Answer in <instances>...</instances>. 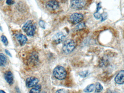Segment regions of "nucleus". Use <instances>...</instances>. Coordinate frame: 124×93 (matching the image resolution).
<instances>
[{
  "label": "nucleus",
  "mask_w": 124,
  "mask_h": 93,
  "mask_svg": "<svg viewBox=\"0 0 124 93\" xmlns=\"http://www.w3.org/2000/svg\"><path fill=\"white\" fill-rule=\"evenodd\" d=\"M6 3L8 5H11L14 3V1L13 0H6Z\"/></svg>",
  "instance_id": "23"
},
{
  "label": "nucleus",
  "mask_w": 124,
  "mask_h": 93,
  "mask_svg": "<svg viewBox=\"0 0 124 93\" xmlns=\"http://www.w3.org/2000/svg\"><path fill=\"white\" fill-rule=\"evenodd\" d=\"M5 52L8 55L10 56V57H12L11 54L10 53V52H9V51H8V50H5Z\"/></svg>",
  "instance_id": "24"
},
{
  "label": "nucleus",
  "mask_w": 124,
  "mask_h": 93,
  "mask_svg": "<svg viewBox=\"0 0 124 93\" xmlns=\"http://www.w3.org/2000/svg\"><path fill=\"white\" fill-rule=\"evenodd\" d=\"M1 41L5 46H7L8 44V41L6 37L4 35H2L1 37Z\"/></svg>",
  "instance_id": "16"
},
{
  "label": "nucleus",
  "mask_w": 124,
  "mask_h": 93,
  "mask_svg": "<svg viewBox=\"0 0 124 93\" xmlns=\"http://www.w3.org/2000/svg\"><path fill=\"white\" fill-rule=\"evenodd\" d=\"M94 15L95 17L97 19H100L101 17V15L98 13V12H97L94 14Z\"/></svg>",
  "instance_id": "20"
},
{
  "label": "nucleus",
  "mask_w": 124,
  "mask_h": 93,
  "mask_svg": "<svg viewBox=\"0 0 124 93\" xmlns=\"http://www.w3.org/2000/svg\"><path fill=\"white\" fill-rule=\"evenodd\" d=\"M22 30L28 36H32L35 33L36 26L32 20H28L23 25Z\"/></svg>",
  "instance_id": "1"
},
{
  "label": "nucleus",
  "mask_w": 124,
  "mask_h": 93,
  "mask_svg": "<svg viewBox=\"0 0 124 93\" xmlns=\"http://www.w3.org/2000/svg\"><path fill=\"white\" fill-rule=\"evenodd\" d=\"M76 47V43L73 40L69 39L65 42L62 48L64 53L68 54L70 53L74 50Z\"/></svg>",
  "instance_id": "3"
},
{
  "label": "nucleus",
  "mask_w": 124,
  "mask_h": 93,
  "mask_svg": "<svg viewBox=\"0 0 124 93\" xmlns=\"http://www.w3.org/2000/svg\"><path fill=\"white\" fill-rule=\"evenodd\" d=\"M16 38L21 46L24 45L27 41V37L22 34H17L16 35Z\"/></svg>",
  "instance_id": "11"
},
{
  "label": "nucleus",
  "mask_w": 124,
  "mask_h": 93,
  "mask_svg": "<svg viewBox=\"0 0 124 93\" xmlns=\"http://www.w3.org/2000/svg\"><path fill=\"white\" fill-rule=\"evenodd\" d=\"M46 8L50 10H54L57 9L59 4L58 1L55 0H52L47 2L46 4Z\"/></svg>",
  "instance_id": "8"
},
{
  "label": "nucleus",
  "mask_w": 124,
  "mask_h": 93,
  "mask_svg": "<svg viewBox=\"0 0 124 93\" xmlns=\"http://www.w3.org/2000/svg\"><path fill=\"white\" fill-rule=\"evenodd\" d=\"M101 6L100 3H99L98 4L97 7V12H98V11L101 8Z\"/></svg>",
  "instance_id": "25"
},
{
  "label": "nucleus",
  "mask_w": 124,
  "mask_h": 93,
  "mask_svg": "<svg viewBox=\"0 0 124 93\" xmlns=\"http://www.w3.org/2000/svg\"><path fill=\"white\" fill-rule=\"evenodd\" d=\"M39 24L40 26L42 28L45 29V28H46V25H45V23L44 21H43V20H40V21H39Z\"/></svg>",
  "instance_id": "18"
},
{
  "label": "nucleus",
  "mask_w": 124,
  "mask_h": 93,
  "mask_svg": "<svg viewBox=\"0 0 124 93\" xmlns=\"http://www.w3.org/2000/svg\"><path fill=\"white\" fill-rule=\"evenodd\" d=\"M7 58L6 56L2 53H0V66H4L6 64Z\"/></svg>",
  "instance_id": "12"
},
{
  "label": "nucleus",
  "mask_w": 124,
  "mask_h": 93,
  "mask_svg": "<svg viewBox=\"0 0 124 93\" xmlns=\"http://www.w3.org/2000/svg\"><path fill=\"white\" fill-rule=\"evenodd\" d=\"M107 93H116V92L114 91H113L110 90H108L107 92Z\"/></svg>",
  "instance_id": "26"
},
{
  "label": "nucleus",
  "mask_w": 124,
  "mask_h": 93,
  "mask_svg": "<svg viewBox=\"0 0 124 93\" xmlns=\"http://www.w3.org/2000/svg\"><path fill=\"white\" fill-rule=\"evenodd\" d=\"M4 78L7 82L9 85H12L14 82V76L11 72L8 71L6 72L4 74Z\"/></svg>",
  "instance_id": "10"
},
{
  "label": "nucleus",
  "mask_w": 124,
  "mask_h": 93,
  "mask_svg": "<svg viewBox=\"0 0 124 93\" xmlns=\"http://www.w3.org/2000/svg\"><path fill=\"white\" fill-rule=\"evenodd\" d=\"M38 82V78L34 77H30L26 80V86L28 88L33 87L37 85Z\"/></svg>",
  "instance_id": "7"
},
{
  "label": "nucleus",
  "mask_w": 124,
  "mask_h": 93,
  "mask_svg": "<svg viewBox=\"0 0 124 93\" xmlns=\"http://www.w3.org/2000/svg\"><path fill=\"white\" fill-rule=\"evenodd\" d=\"M84 17V16L82 14L74 13L70 16L69 20L72 24H76L81 22L83 20Z\"/></svg>",
  "instance_id": "4"
},
{
  "label": "nucleus",
  "mask_w": 124,
  "mask_h": 93,
  "mask_svg": "<svg viewBox=\"0 0 124 93\" xmlns=\"http://www.w3.org/2000/svg\"><path fill=\"white\" fill-rule=\"evenodd\" d=\"M95 88V85L94 84H91L88 85L84 90V91L86 93H91L94 90Z\"/></svg>",
  "instance_id": "14"
},
{
  "label": "nucleus",
  "mask_w": 124,
  "mask_h": 93,
  "mask_svg": "<svg viewBox=\"0 0 124 93\" xmlns=\"http://www.w3.org/2000/svg\"><path fill=\"white\" fill-rule=\"evenodd\" d=\"M85 26L84 23H81V24H79L77 26L76 29L77 30H81V29L84 28Z\"/></svg>",
  "instance_id": "17"
},
{
  "label": "nucleus",
  "mask_w": 124,
  "mask_h": 93,
  "mask_svg": "<svg viewBox=\"0 0 124 93\" xmlns=\"http://www.w3.org/2000/svg\"><path fill=\"white\" fill-rule=\"evenodd\" d=\"M66 36V34L63 32H59L53 36L52 41L56 44H59L65 41Z\"/></svg>",
  "instance_id": "5"
},
{
  "label": "nucleus",
  "mask_w": 124,
  "mask_h": 93,
  "mask_svg": "<svg viewBox=\"0 0 124 93\" xmlns=\"http://www.w3.org/2000/svg\"><path fill=\"white\" fill-rule=\"evenodd\" d=\"M1 27L0 26V30H1Z\"/></svg>",
  "instance_id": "28"
},
{
  "label": "nucleus",
  "mask_w": 124,
  "mask_h": 93,
  "mask_svg": "<svg viewBox=\"0 0 124 93\" xmlns=\"http://www.w3.org/2000/svg\"></svg>",
  "instance_id": "29"
},
{
  "label": "nucleus",
  "mask_w": 124,
  "mask_h": 93,
  "mask_svg": "<svg viewBox=\"0 0 124 93\" xmlns=\"http://www.w3.org/2000/svg\"><path fill=\"white\" fill-rule=\"evenodd\" d=\"M87 74H88V72H87V71L82 72V73H80V76L82 77H85L86 76Z\"/></svg>",
  "instance_id": "22"
},
{
  "label": "nucleus",
  "mask_w": 124,
  "mask_h": 93,
  "mask_svg": "<svg viewBox=\"0 0 124 93\" xmlns=\"http://www.w3.org/2000/svg\"><path fill=\"white\" fill-rule=\"evenodd\" d=\"M95 93H99L102 90L103 87L100 83L97 82L95 85Z\"/></svg>",
  "instance_id": "15"
},
{
  "label": "nucleus",
  "mask_w": 124,
  "mask_h": 93,
  "mask_svg": "<svg viewBox=\"0 0 124 93\" xmlns=\"http://www.w3.org/2000/svg\"><path fill=\"white\" fill-rule=\"evenodd\" d=\"M86 3V0H73L71 2V7L74 9H78L84 7Z\"/></svg>",
  "instance_id": "6"
},
{
  "label": "nucleus",
  "mask_w": 124,
  "mask_h": 93,
  "mask_svg": "<svg viewBox=\"0 0 124 93\" xmlns=\"http://www.w3.org/2000/svg\"><path fill=\"white\" fill-rule=\"evenodd\" d=\"M41 89V85H36L31 90L30 93H40Z\"/></svg>",
  "instance_id": "13"
},
{
  "label": "nucleus",
  "mask_w": 124,
  "mask_h": 93,
  "mask_svg": "<svg viewBox=\"0 0 124 93\" xmlns=\"http://www.w3.org/2000/svg\"><path fill=\"white\" fill-rule=\"evenodd\" d=\"M115 82L119 85L124 84V71L122 70L119 72L115 78Z\"/></svg>",
  "instance_id": "9"
},
{
  "label": "nucleus",
  "mask_w": 124,
  "mask_h": 93,
  "mask_svg": "<svg viewBox=\"0 0 124 93\" xmlns=\"http://www.w3.org/2000/svg\"><path fill=\"white\" fill-rule=\"evenodd\" d=\"M107 13H103V14H102V15H101V17L102 18V20H101V21L102 22V21H104V20H105L106 19V18H107Z\"/></svg>",
  "instance_id": "19"
},
{
  "label": "nucleus",
  "mask_w": 124,
  "mask_h": 93,
  "mask_svg": "<svg viewBox=\"0 0 124 93\" xmlns=\"http://www.w3.org/2000/svg\"><path fill=\"white\" fill-rule=\"evenodd\" d=\"M56 93H69L68 91L65 89H62L57 91Z\"/></svg>",
  "instance_id": "21"
},
{
  "label": "nucleus",
  "mask_w": 124,
  "mask_h": 93,
  "mask_svg": "<svg viewBox=\"0 0 124 93\" xmlns=\"http://www.w3.org/2000/svg\"><path fill=\"white\" fill-rule=\"evenodd\" d=\"M0 93H5L4 91L2 90H0Z\"/></svg>",
  "instance_id": "27"
},
{
  "label": "nucleus",
  "mask_w": 124,
  "mask_h": 93,
  "mask_svg": "<svg viewBox=\"0 0 124 93\" xmlns=\"http://www.w3.org/2000/svg\"><path fill=\"white\" fill-rule=\"evenodd\" d=\"M53 74L55 78L57 79L63 80L66 76V71L64 67L61 66H57L54 68Z\"/></svg>",
  "instance_id": "2"
}]
</instances>
